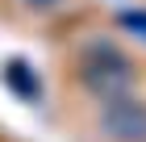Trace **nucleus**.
Returning a JSON list of instances; mask_svg holds the SVG:
<instances>
[{
	"label": "nucleus",
	"instance_id": "obj_1",
	"mask_svg": "<svg viewBox=\"0 0 146 142\" xmlns=\"http://www.w3.org/2000/svg\"><path fill=\"white\" fill-rule=\"evenodd\" d=\"M79 75H84V84H88L92 92H100V96H109V100H117L125 88L134 84L129 63H125V59L117 55V46H109V42H92L88 46Z\"/></svg>",
	"mask_w": 146,
	"mask_h": 142
},
{
	"label": "nucleus",
	"instance_id": "obj_2",
	"mask_svg": "<svg viewBox=\"0 0 146 142\" xmlns=\"http://www.w3.org/2000/svg\"><path fill=\"white\" fill-rule=\"evenodd\" d=\"M100 130L113 142H142L146 138V105L125 100V96L109 100L104 113H100Z\"/></svg>",
	"mask_w": 146,
	"mask_h": 142
},
{
	"label": "nucleus",
	"instance_id": "obj_3",
	"mask_svg": "<svg viewBox=\"0 0 146 142\" xmlns=\"http://www.w3.org/2000/svg\"><path fill=\"white\" fill-rule=\"evenodd\" d=\"M9 84L17 88L25 100H34V96H38V79L29 75V67H25V63H9Z\"/></svg>",
	"mask_w": 146,
	"mask_h": 142
},
{
	"label": "nucleus",
	"instance_id": "obj_4",
	"mask_svg": "<svg viewBox=\"0 0 146 142\" xmlns=\"http://www.w3.org/2000/svg\"><path fill=\"white\" fill-rule=\"evenodd\" d=\"M121 25H125V29H138V33L146 38V17H142V13H125V17H121Z\"/></svg>",
	"mask_w": 146,
	"mask_h": 142
},
{
	"label": "nucleus",
	"instance_id": "obj_5",
	"mask_svg": "<svg viewBox=\"0 0 146 142\" xmlns=\"http://www.w3.org/2000/svg\"><path fill=\"white\" fill-rule=\"evenodd\" d=\"M21 4H29V9H46V4H54V0H21Z\"/></svg>",
	"mask_w": 146,
	"mask_h": 142
}]
</instances>
